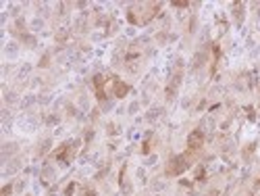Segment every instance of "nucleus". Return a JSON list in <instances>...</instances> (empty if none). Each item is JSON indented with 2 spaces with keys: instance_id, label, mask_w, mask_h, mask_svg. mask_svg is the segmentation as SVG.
<instances>
[{
  "instance_id": "obj_1",
  "label": "nucleus",
  "mask_w": 260,
  "mask_h": 196,
  "mask_svg": "<svg viewBox=\"0 0 260 196\" xmlns=\"http://www.w3.org/2000/svg\"><path fill=\"white\" fill-rule=\"evenodd\" d=\"M204 142V134L200 132V129H196V132H191L189 136H187V146H191V148H198L200 144Z\"/></svg>"
},
{
  "instance_id": "obj_2",
  "label": "nucleus",
  "mask_w": 260,
  "mask_h": 196,
  "mask_svg": "<svg viewBox=\"0 0 260 196\" xmlns=\"http://www.w3.org/2000/svg\"><path fill=\"white\" fill-rule=\"evenodd\" d=\"M173 163H175V165H171V167H169V173H175V175H177V173H181V171L187 167V163H185V156H177Z\"/></svg>"
},
{
  "instance_id": "obj_3",
  "label": "nucleus",
  "mask_w": 260,
  "mask_h": 196,
  "mask_svg": "<svg viewBox=\"0 0 260 196\" xmlns=\"http://www.w3.org/2000/svg\"><path fill=\"white\" fill-rule=\"evenodd\" d=\"M127 90H129V88H127L125 84H121V82H117V84H115V92H117V96H119V98L125 96V94H127Z\"/></svg>"
},
{
  "instance_id": "obj_4",
  "label": "nucleus",
  "mask_w": 260,
  "mask_h": 196,
  "mask_svg": "<svg viewBox=\"0 0 260 196\" xmlns=\"http://www.w3.org/2000/svg\"><path fill=\"white\" fill-rule=\"evenodd\" d=\"M94 84H96V86H102V84H104V77H102V75H96V77H94Z\"/></svg>"
}]
</instances>
